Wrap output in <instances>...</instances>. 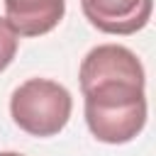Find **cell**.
<instances>
[{
    "label": "cell",
    "instance_id": "6da1fadb",
    "mask_svg": "<svg viewBox=\"0 0 156 156\" xmlns=\"http://www.w3.org/2000/svg\"><path fill=\"white\" fill-rule=\"evenodd\" d=\"M85 122L98 141L127 144L146 124L144 66L134 51L119 44L90 49L80 63Z\"/></svg>",
    "mask_w": 156,
    "mask_h": 156
},
{
    "label": "cell",
    "instance_id": "7a4b0ae2",
    "mask_svg": "<svg viewBox=\"0 0 156 156\" xmlns=\"http://www.w3.org/2000/svg\"><path fill=\"white\" fill-rule=\"evenodd\" d=\"M71 93L49 78H29L15 88L10 98V115L15 124L32 136L58 134L71 117Z\"/></svg>",
    "mask_w": 156,
    "mask_h": 156
},
{
    "label": "cell",
    "instance_id": "3957f363",
    "mask_svg": "<svg viewBox=\"0 0 156 156\" xmlns=\"http://www.w3.org/2000/svg\"><path fill=\"white\" fill-rule=\"evenodd\" d=\"M85 20L105 34H134L151 20L154 0H80Z\"/></svg>",
    "mask_w": 156,
    "mask_h": 156
},
{
    "label": "cell",
    "instance_id": "277c9868",
    "mask_svg": "<svg viewBox=\"0 0 156 156\" xmlns=\"http://www.w3.org/2000/svg\"><path fill=\"white\" fill-rule=\"evenodd\" d=\"M5 22L17 37H41L51 32L66 12V0H2Z\"/></svg>",
    "mask_w": 156,
    "mask_h": 156
},
{
    "label": "cell",
    "instance_id": "5b68a950",
    "mask_svg": "<svg viewBox=\"0 0 156 156\" xmlns=\"http://www.w3.org/2000/svg\"><path fill=\"white\" fill-rule=\"evenodd\" d=\"M17 54V34L12 27L0 17V71H5Z\"/></svg>",
    "mask_w": 156,
    "mask_h": 156
},
{
    "label": "cell",
    "instance_id": "8992f818",
    "mask_svg": "<svg viewBox=\"0 0 156 156\" xmlns=\"http://www.w3.org/2000/svg\"><path fill=\"white\" fill-rule=\"evenodd\" d=\"M0 156H22V154H17V151H0Z\"/></svg>",
    "mask_w": 156,
    "mask_h": 156
}]
</instances>
